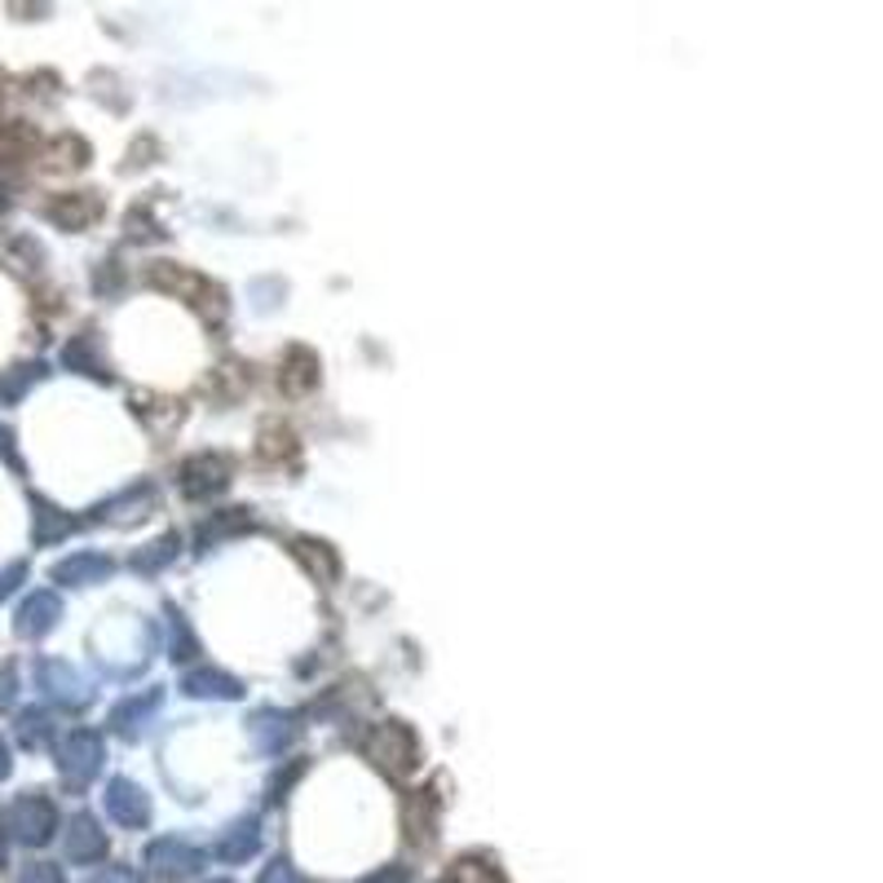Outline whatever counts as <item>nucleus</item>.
Returning a JSON list of instances; mask_svg holds the SVG:
<instances>
[{
    "mask_svg": "<svg viewBox=\"0 0 883 883\" xmlns=\"http://www.w3.org/2000/svg\"><path fill=\"white\" fill-rule=\"evenodd\" d=\"M363 751L376 760V764H385L389 773H411L415 764H420V742H415V733L407 729V725H376L367 738H363Z\"/></svg>",
    "mask_w": 883,
    "mask_h": 883,
    "instance_id": "obj_1",
    "label": "nucleus"
},
{
    "mask_svg": "<svg viewBox=\"0 0 883 883\" xmlns=\"http://www.w3.org/2000/svg\"><path fill=\"white\" fill-rule=\"evenodd\" d=\"M102 764V738L93 729H75L67 742H62V773L71 782H89Z\"/></svg>",
    "mask_w": 883,
    "mask_h": 883,
    "instance_id": "obj_2",
    "label": "nucleus"
},
{
    "mask_svg": "<svg viewBox=\"0 0 883 883\" xmlns=\"http://www.w3.org/2000/svg\"><path fill=\"white\" fill-rule=\"evenodd\" d=\"M146 283L151 287H164V292H173V296H186V301H195L199 305V296H221L208 279H199V274H190L186 266H173V261H155L151 270H146Z\"/></svg>",
    "mask_w": 883,
    "mask_h": 883,
    "instance_id": "obj_3",
    "label": "nucleus"
},
{
    "mask_svg": "<svg viewBox=\"0 0 883 883\" xmlns=\"http://www.w3.org/2000/svg\"><path fill=\"white\" fill-rule=\"evenodd\" d=\"M10 831L23 839V844H45L49 831H54V804L40 800V796H27L10 809Z\"/></svg>",
    "mask_w": 883,
    "mask_h": 883,
    "instance_id": "obj_4",
    "label": "nucleus"
},
{
    "mask_svg": "<svg viewBox=\"0 0 883 883\" xmlns=\"http://www.w3.org/2000/svg\"><path fill=\"white\" fill-rule=\"evenodd\" d=\"M226 482H231V469H226V460H221V456H195V460L181 464V491L190 499H203V495L221 491Z\"/></svg>",
    "mask_w": 883,
    "mask_h": 883,
    "instance_id": "obj_5",
    "label": "nucleus"
},
{
    "mask_svg": "<svg viewBox=\"0 0 883 883\" xmlns=\"http://www.w3.org/2000/svg\"><path fill=\"white\" fill-rule=\"evenodd\" d=\"M62 614V601L54 592H32L23 605H19V632L23 636H45Z\"/></svg>",
    "mask_w": 883,
    "mask_h": 883,
    "instance_id": "obj_6",
    "label": "nucleus"
},
{
    "mask_svg": "<svg viewBox=\"0 0 883 883\" xmlns=\"http://www.w3.org/2000/svg\"><path fill=\"white\" fill-rule=\"evenodd\" d=\"M106 809L116 813L125 826H142L146 817H151V804H146V796L133 787V782H125V778H116L106 787Z\"/></svg>",
    "mask_w": 883,
    "mask_h": 883,
    "instance_id": "obj_7",
    "label": "nucleus"
},
{
    "mask_svg": "<svg viewBox=\"0 0 883 883\" xmlns=\"http://www.w3.org/2000/svg\"><path fill=\"white\" fill-rule=\"evenodd\" d=\"M40 685H45L62 707H84V703H89L84 681L67 668V662H45V668H40Z\"/></svg>",
    "mask_w": 883,
    "mask_h": 883,
    "instance_id": "obj_8",
    "label": "nucleus"
},
{
    "mask_svg": "<svg viewBox=\"0 0 883 883\" xmlns=\"http://www.w3.org/2000/svg\"><path fill=\"white\" fill-rule=\"evenodd\" d=\"M106 575H110V557H102V552H75V557L54 566L58 584H102Z\"/></svg>",
    "mask_w": 883,
    "mask_h": 883,
    "instance_id": "obj_9",
    "label": "nucleus"
},
{
    "mask_svg": "<svg viewBox=\"0 0 883 883\" xmlns=\"http://www.w3.org/2000/svg\"><path fill=\"white\" fill-rule=\"evenodd\" d=\"M97 212H102V203L84 190V195H62V199H54L49 203V216L58 221L62 231H84L89 221H97Z\"/></svg>",
    "mask_w": 883,
    "mask_h": 883,
    "instance_id": "obj_10",
    "label": "nucleus"
},
{
    "mask_svg": "<svg viewBox=\"0 0 883 883\" xmlns=\"http://www.w3.org/2000/svg\"><path fill=\"white\" fill-rule=\"evenodd\" d=\"M283 385L292 389V393H305V389H314L318 385V358L309 354V350H287V363H283Z\"/></svg>",
    "mask_w": 883,
    "mask_h": 883,
    "instance_id": "obj_11",
    "label": "nucleus"
},
{
    "mask_svg": "<svg viewBox=\"0 0 883 883\" xmlns=\"http://www.w3.org/2000/svg\"><path fill=\"white\" fill-rule=\"evenodd\" d=\"M186 690H190L195 698H239V694H244L239 681L226 676V672H190V676H186Z\"/></svg>",
    "mask_w": 883,
    "mask_h": 883,
    "instance_id": "obj_12",
    "label": "nucleus"
},
{
    "mask_svg": "<svg viewBox=\"0 0 883 883\" xmlns=\"http://www.w3.org/2000/svg\"><path fill=\"white\" fill-rule=\"evenodd\" d=\"M248 729H252V738H257L266 751H283V742L292 738V720L279 716V711H257Z\"/></svg>",
    "mask_w": 883,
    "mask_h": 883,
    "instance_id": "obj_13",
    "label": "nucleus"
},
{
    "mask_svg": "<svg viewBox=\"0 0 883 883\" xmlns=\"http://www.w3.org/2000/svg\"><path fill=\"white\" fill-rule=\"evenodd\" d=\"M160 707V690H151L146 698H129L125 707H116V716H110V725H116L120 733H138V725Z\"/></svg>",
    "mask_w": 883,
    "mask_h": 883,
    "instance_id": "obj_14",
    "label": "nucleus"
},
{
    "mask_svg": "<svg viewBox=\"0 0 883 883\" xmlns=\"http://www.w3.org/2000/svg\"><path fill=\"white\" fill-rule=\"evenodd\" d=\"M67 852H71L75 861H93V857L102 852V835H97V826H93L89 817H75V822H71V839H67Z\"/></svg>",
    "mask_w": 883,
    "mask_h": 883,
    "instance_id": "obj_15",
    "label": "nucleus"
},
{
    "mask_svg": "<svg viewBox=\"0 0 883 883\" xmlns=\"http://www.w3.org/2000/svg\"><path fill=\"white\" fill-rule=\"evenodd\" d=\"M151 861L164 870V874H186V870H195V852L186 848V844H173V839H164V844H155L151 848Z\"/></svg>",
    "mask_w": 883,
    "mask_h": 883,
    "instance_id": "obj_16",
    "label": "nucleus"
},
{
    "mask_svg": "<svg viewBox=\"0 0 883 883\" xmlns=\"http://www.w3.org/2000/svg\"><path fill=\"white\" fill-rule=\"evenodd\" d=\"M62 358H67V367H71V372H84V376H97V380L106 376V367H102V363H97V354H93V337H75V341L67 345V354H62Z\"/></svg>",
    "mask_w": 883,
    "mask_h": 883,
    "instance_id": "obj_17",
    "label": "nucleus"
},
{
    "mask_svg": "<svg viewBox=\"0 0 883 883\" xmlns=\"http://www.w3.org/2000/svg\"><path fill=\"white\" fill-rule=\"evenodd\" d=\"M252 848H257V822H235V826H231V835L221 839V848H216V852L235 861V857H248Z\"/></svg>",
    "mask_w": 883,
    "mask_h": 883,
    "instance_id": "obj_18",
    "label": "nucleus"
},
{
    "mask_svg": "<svg viewBox=\"0 0 883 883\" xmlns=\"http://www.w3.org/2000/svg\"><path fill=\"white\" fill-rule=\"evenodd\" d=\"M36 543H49V539H58V534H67L75 521L71 517H62L58 508H49V504H40V513H36Z\"/></svg>",
    "mask_w": 883,
    "mask_h": 883,
    "instance_id": "obj_19",
    "label": "nucleus"
},
{
    "mask_svg": "<svg viewBox=\"0 0 883 883\" xmlns=\"http://www.w3.org/2000/svg\"><path fill=\"white\" fill-rule=\"evenodd\" d=\"M49 716L45 711H23V720H19V738H23V746H45L49 742Z\"/></svg>",
    "mask_w": 883,
    "mask_h": 883,
    "instance_id": "obj_20",
    "label": "nucleus"
},
{
    "mask_svg": "<svg viewBox=\"0 0 883 883\" xmlns=\"http://www.w3.org/2000/svg\"><path fill=\"white\" fill-rule=\"evenodd\" d=\"M301 552H305V562H309L314 570H322V579H337V557H331V548H327V543L301 539Z\"/></svg>",
    "mask_w": 883,
    "mask_h": 883,
    "instance_id": "obj_21",
    "label": "nucleus"
},
{
    "mask_svg": "<svg viewBox=\"0 0 883 883\" xmlns=\"http://www.w3.org/2000/svg\"><path fill=\"white\" fill-rule=\"evenodd\" d=\"M177 552V534H164L160 543H151V552H138V570H155V566H164L168 557Z\"/></svg>",
    "mask_w": 883,
    "mask_h": 883,
    "instance_id": "obj_22",
    "label": "nucleus"
},
{
    "mask_svg": "<svg viewBox=\"0 0 883 883\" xmlns=\"http://www.w3.org/2000/svg\"><path fill=\"white\" fill-rule=\"evenodd\" d=\"M23 883H62V874H58L54 866H32V870L23 874Z\"/></svg>",
    "mask_w": 883,
    "mask_h": 883,
    "instance_id": "obj_23",
    "label": "nucleus"
},
{
    "mask_svg": "<svg viewBox=\"0 0 883 883\" xmlns=\"http://www.w3.org/2000/svg\"><path fill=\"white\" fill-rule=\"evenodd\" d=\"M261 883H296V874H292L283 861H274V866L266 870V879H261Z\"/></svg>",
    "mask_w": 883,
    "mask_h": 883,
    "instance_id": "obj_24",
    "label": "nucleus"
},
{
    "mask_svg": "<svg viewBox=\"0 0 883 883\" xmlns=\"http://www.w3.org/2000/svg\"><path fill=\"white\" fill-rule=\"evenodd\" d=\"M14 703V672L5 668V672H0V707H10Z\"/></svg>",
    "mask_w": 883,
    "mask_h": 883,
    "instance_id": "obj_25",
    "label": "nucleus"
},
{
    "mask_svg": "<svg viewBox=\"0 0 883 883\" xmlns=\"http://www.w3.org/2000/svg\"><path fill=\"white\" fill-rule=\"evenodd\" d=\"M19 579H23V566H14V570H10V575H0V597H10V592H14V584H19Z\"/></svg>",
    "mask_w": 883,
    "mask_h": 883,
    "instance_id": "obj_26",
    "label": "nucleus"
},
{
    "mask_svg": "<svg viewBox=\"0 0 883 883\" xmlns=\"http://www.w3.org/2000/svg\"><path fill=\"white\" fill-rule=\"evenodd\" d=\"M0 456H5V460H14V433H10L5 424H0Z\"/></svg>",
    "mask_w": 883,
    "mask_h": 883,
    "instance_id": "obj_27",
    "label": "nucleus"
},
{
    "mask_svg": "<svg viewBox=\"0 0 883 883\" xmlns=\"http://www.w3.org/2000/svg\"><path fill=\"white\" fill-rule=\"evenodd\" d=\"M97 883H138V879H133L129 870H110V874H102Z\"/></svg>",
    "mask_w": 883,
    "mask_h": 883,
    "instance_id": "obj_28",
    "label": "nucleus"
},
{
    "mask_svg": "<svg viewBox=\"0 0 883 883\" xmlns=\"http://www.w3.org/2000/svg\"><path fill=\"white\" fill-rule=\"evenodd\" d=\"M372 883H407V874H402V870H385V874H376Z\"/></svg>",
    "mask_w": 883,
    "mask_h": 883,
    "instance_id": "obj_29",
    "label": "nucleus"
},
{
    "mask_svg": "<svg viewBox=\"0 0 883 883\" xmlns=\"http://www.w3.org/2000/svg\"><path fill=\"white\" fill-rule=\"evenodd\" d=\"M10 773V751H5V742H0V778Z\"/></svg>",
    "mask_w": 883,
    "mask_h": 883,
    "instance_id": "obj_30",
    "label": "nucleus"
},
{
    "mask_svg": "<svg viewBox=\"0 0 883 883\" xmlns=\"http://www.w3.org/2000/svg\"><path fill=\"white\" fill-rule=\"evenodd\" d=\"M0 866H5V839H0Z\"/></svg>",
    "mask_w": 883,
    "mask_h": 883,
    "instance_id": "obj_31",
    "label": "nucleus"
}]
</instances>
